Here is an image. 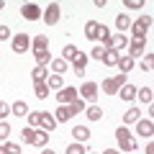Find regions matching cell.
Instances as JSON below:
<instances>
[{
  "label": "cell",
  "instance_id": "cell-1",
  "mask_svg": "<svg viewBox=\"0 0 154 154\" xmlns=\"http://www.w3.org/2000/svg\"><path fill=\"white\" fill-rule=\"evenodd\" d=\"M116 141H118V146H121L123 152H136V139L128 134L126 126H121L118 131H116Z\"/></svg>",
  "mask_w": 154,
  "mask_h": 154
},
{
  "label": "cell",
  "instance_id": "cell-2",
  "mask_svg": "<svg viewBox=\"0 0 154 154\" xmlns=\"http://www.w3.org/2000/svg\"><path fill=\"white\" fill-rule=\"evenodd\" d=\"M126 85V75H116V77H108L103 80V93L105 95H118V90Z\"/></svg>",
  "mask_w": 154,
  "mask_h": 154
},
{
  "label": "cell",
  "instance_id": "cell-3",
  "mask_svg": "<svg viewBox=\"0 0 154 154\" xmlns=\"http://www.w3.org/2000/svg\"><path fill=\"white\" fill-rule=\"evenodd\" d=\"M11 46L16 54H23V51L31 49V36L28 33H16V36H11Z\"/></svg>",
  "mask_w": 154,
  "mask_h": 154
},
{
  "label": "cell",
  "instance_id": "cell-4",
  "mask_svg": "<svg viewBox=\"0 0 154 154\" xmlns=\"http://www.w3.org/2000/svg\"><path fill=\"white\" fill-rule=\"evenodd\" d=\"M152 28V16H144L139 21L131 23V31H134V38H146V31Z\"/></svg>",
  "mask_w": 154,
  "mask_h": 154
},
{
  "label": "cell",
  "instance_id": "cell-5",
  "mask_svg": "<svg viewBox=\"0 0 154 154\" xmlns=\"http://www.w3.org/2000/svg\"><path fill=\"white\" fill-rule=\"evenodd\" d=\"M103 49H105V51H121V49H128V38H126V33H116V36H110L108 41H105Z\"/></svg>",
  "mask_w": 154,
  "mask_h": 154
},
{
  "label": "cell",
  "instance_id": "cell-6",
  "mask_svg": "<svg viewBox=\"0 0 154 154\" xmlns=\"http://www.w3.org/2000/svg\"><path fill=\"white\" fill-rule=\"evenodd\" d=\"M77 98H80V95H77V88H62L59 93H57V103L59 105H72Z\"/></svg>",
  "mask_w": 154,
  "mask_h": 154
},
{
  "label": "cell",
  "instance_id": "cell-7",
  "mask_svg": "<svg viewBox=\"0 0 154 154\" xmlns=\"http://www.w3.org/2000/svg\"><path fill=\"white\" fill-rule=\"evenodd\" d=\"M59 16H62L59 3H49V8L44 11V23L46 26H54V23H59Z\"/></svg>",
  "mask_w": 154,
  "mask_h": 154
},
{
  "label": "cell",
  "instance_id": "cell-8",
  "mask_svg": "<svg viewBox=\"0 0 154 154\" xmlns=\"http://www.w3.org/2000/svg\"><path fill=\"white\" fill-rule=\"evenodd\" d=\"M21 16L26 18V21H38V18H41V8H38L36 3H26V5L21 8Z\"/></svg>",
  "mask_w": 154,
  "mask_h": 154
},
{
  "label": "cell",
  "instance_id": "cell-9",
  "mask_svg": "<svg viewBox=\"0 0 154 154\" xmlns=\"http://www.w3.org/2000/svg\"><path fill=\"white\" fill-rule=\"evenodd\" d=\"M98 93H100V88L95 82H85L82 88L77 90V95H82L85 100H95V98H98Z\"/></svg>",
  "mask_w": 154,
  "mask_h": 154
},
{
  "label": "cell",
  "instance_id": "cell-10",
  "mask_svg": "<svg viewBox=\"0 0 154 154\" xmlns=\"http://www.w3.org/2000/svg\"><path fill=\"white\" fill-rule=\"evenodd\" d=\"M136 134H139V136H144V139H152L154 136V123L149 121V118H146V121L139 118V121H136Z\"/></svg>",
  "mask_w": 154,
  "mask_h": 154
},
{
  "label": "cell",
  "instance_id": "cell-11",
  "mask_svg": "<svg viewBox=\"0 0 154 154\" xmlns=\"http://www.w3.org/2000/svg\"><path fill=\"white\" fill-rule=\"evenodd\" d=\"M144 46H146V38H134V41H128V57H141L144 54Z\"/></svg>",
  "mask_w": 154,
  "mask_h": 154
},
{
  "label": "cell",
  "instance_id": "cell-12",
  "mask_svg": "<svg viewBox=\"0 0 154 154\" xmlns=\"http://www.w3.org/2000/svg\"><path fill=\"white\" fill-rule=\"evenodd\" d=\"M31 51H49V38L46 36H33L31 38Z\"/></svg>",
  "mask_w": 154,
  "mask_h": 154
},
{
  "label": "cell",
  "instance_id": "cell-13",
  "mask_svg": "<svg viewBox=\"0 0 154 154\" xmlns=\"http://www.w3.org/2000/svg\"><path fill=\"white\" fill-rule=\"evenodd\" d=\"M72 116H75V113H72L69 105H59V110H57V116H54V121H57V123H67Z\"/></svg>",
  "mask_w": 154,
  "mask_h": 154
},
{
  "label": "cell",
  "instance_id": "cell-14",
  "mask_svg": "<svg viewBox=\"0 0 154 154\" xmlns=\"http://www.w3.org/2000/svg\"><path fill=\"white\" fill-rule=\"evenodd\" d=\"M98 33H100V23L98 21H88V23H85V36H88L90 41H95Z\"/></svg>",
  "mask_w": 154,
  "mask_h": 154
},
{
  "label": "cell",
  "instance_id": "cell-15",
  "mask_svg": "<svg viewBox=\"0 0 154 154\" xmlns=\"http://www.w3.org/2000/svg\"><path fill=\"white\" fill-rule=\"evenodd\" d=\"M72 136L77 139V144H85L90 139V128H85V126H75L72 128Z\"/></svg>",
  "mask_w": 154,
  "mask_h": 154
},
{
  "label": "cell",
  "instance_id": "cell-16",
  "mask_svg": "<svg viewBox=\"0 0 154 154\" xmlns=\"http://www.w3.org/2000/svg\"><path fill=\"white\" fill-rule=\"evenodd\" d=\"M118 69H121V75L131 72V69H134V59H131L128 54H121V57H118Z\"/></svg>",
  "mask_w": 154,
  "mask_h": 154
},
{
  "label": "cell",
  "instance_id": "cell-17",
  "mask_svg": "<svg viewBox=\"0 0 154 154\" xmlns=\"http://www.w3.org/2000/svg\"><path fill=\"white\" fill-rule=\"evenodd\" d=\"M77 57H80V49H77L75 44H67L64 51H62V59H64V62H75Z\"/></svg>",
  "mask_w": 154,
  "mask_h": 154
},
{
  "label": "cell",
  "instance_id": "cell-18",
  "mask_svg": "<svg viewBox=\"0 0 154 154\" xmlns=\"http://www.w3.org/2000/svg\"><path fill=\"white\" fill-rule=\"evenodd\" d=\"M85 67H88V54H80L75 62H72V69H75V75H80V77H82Z\"/></svg>",
  "mask_w": 154,
  "mask_h": 154
},
{
  "label": "cell",
  "instance_id": "cell-19",
  "mask_svg": "<svg viewBox=\"0 0 154 154\" xmlns=\"http://www.w3.org/2000/svg\"><path fill=\"white\" fill-rule=\"evenodd\" d=\"M11 113L18 116V118H21V116H28V105H26V100H16V103L11 105Z\"/></svg>",
  "mask_w": 154,
  "mask_h": 154
},
{
  "label": "cell",
  "instance_id": "cell-20",
  "mask_svg": "<svg viewBox=\"0 0 154 154\" xmlns=\"http://www.w3.org/2000/svg\"><path fill=\"white\" fill-rule=\"evenodd\" d=\"M41 128H44V131H54V128H57L54 116H49V113H44V110H41Z\"/></svg>",
  "mask_w": 154,
  "mask_h": 154
},
{
  "label": "cell",
  "instance_id": "cell-21",
  "mask_svg": "<svg viewBox=\"0 0 154 154\" xmlns=\"http://www.w3.org/2000/svg\"><path fill=\"white\" fill-rule=\"evenodd\" d=\"M67 69H69V64L64 59H51V75H64Z\"/></svg>",
  "mask_w": 154,
  "mask_h": 154
},
{
  "label": "cell",
  "instance_id": "cell-22",
  "mask_svg": "<svg viewBox=\"0 0 154 154\" xmlns=\"http://www.w3.org/2000/svg\"><path fill=\"white\" fill-rule=\"evenodd\" d=\"M31 77H33V82H46V77H49V72H46V67H33V72H31Z\"/></svg>",
  "mask_w": 154,
  "mask_h": 154
},
{
  "label": "cell",
  "instance_id": "cell-23",
  "mask_svg": "<svg viewBox=\"0 0 154 154\" xmlns=\"http://www.w3.org/2000/svg\"><path fill=\"white\" fill-rule=\"evenodd\" d=\"M116 28H118V31H128V28H131V18H128L126 13L116 16Z\"/></svg>",
  "mask_w": 154,
  "mask_h": 154
},
{
  "label": "cell",
  "instance_id": "cell-24",
  "mask_svg": "<svg viewBox=\"0 0 154 154\" xmlns=\"http://www.w3.org/2000/svg\"><path fill=\"white\" fill-rule=\"evenodd\" d=\"M33 95H36L38 100H44L46 95H49V85L46 82H33Z\"/></svg>",
  "mask_w": 154,
  "mask_h": 154
},
{
  "label": "cell",
  "instance_id": "cell-25",
  "mask_svg": "<svg viewBox=\"0 0 154 154\" xmlns=\"http://www.w3.org/2000/svg\"><path fill=\"white\" fill-rule=\"evenodd\" d=\"M118 95H121V98L123 100H134V98H136V88H134V85H123V88L121 90H118Z\"/></svg>",
  "mask_w": 154,
  "mask_h": 154
},
{
  "label": "cell",
  "instance_id": "cell-26",
  "mask_svg": "<svg viewBox=\"0 0 154 154\" xmlns=\"http://www.w3.org/2000/svg\"><path fill=\"white\" fill-rule=\"evenodd\" d=\"M46 144H49V131H36V139H33V146H44L46 149Z\"/></svg>",
  "mask_w": 154,
  "mask_h": 154
},
{
  "label": "cell",
  "instance_id": "cell-27",
  "mask_svg": "<svg viewBox=\"0 0 154 154\" xmlns=\"http://www.w3.org/2000/svg\"><path fill=\"white\" fill-rule=\"evenodd\" d=\"M139 116H141V110H139V108H128L126 113H123V123H136Z\"/></svg>",
  "mask_w": 154,
  "mask_h": 154
},
{
  "label": "cell",
  "instance_id": "cell-28",
  "mask_svg": "<svg viewBox=\"0 0 154 154\" xmlns=\"http://www.w3.org/2000/svg\"><path fill=\"white\" fill-rule=\"evenodd\" d=\"M46 85H49V90H62V75H49Z\"/></svg>",
  "mask_w": 154,
  "mask_h": 154
},
{
  "label": "cell",
  "instance_id": "cell-29",
  "mask_svg": "<svg viewBox=\"0 0 154 154\" xmlns=\"http://www.w3.org/2000/svg\"><path fill=\"white\" fill-rule=\"evenodd\" d=\"M21 139H23V144H33V139H36V131H33L31 126L21 128Z\"/></svg>",
  "mask_w": 154,
  "mask_h": 154
},
{
  "label": "cell",
  "instance_id": "cell-30",
  "mask_svg": "<svg viewBox=\"0 0 154 154\" xmlns=\"http://www.w3.org/2000/svg\"><path fill=\"white\" fill-rule=\"evenodd\" d=\"M85 116H88L90 121H100V118H103V110H100L98 105H90V108L85 110Z\"/></svg>",
  "mask_w": 154,
  "mask_h": 154
},
{
  "label": "cell",
  "instance_id": "cell-31",
  "mask_svg": "<svg viewBox=\"0 0 154 154\" xmlns=\"http://www.w3.org/2000/svg\"><path fill=\"white\" fill-rule=\"evenodd\" d=\"M118 57H121V51H105V57H103V64H108V67L118 64Z\"/></svg>",
  "mask_w": 154,
  "mask_h": 154
},
{
  "label": "cell",
  "instance_id": "cell-32",
  "mask_svg": "<svg viewBox=\"0 0 154 154\" xmlns=\"http://www.w3.org/2000/svg\"><path fill=\"white\" fill-rule=\"evenodd\" d=\"M33 57H36V64H38V67H44V64H49V62H51V54H49V51H36Z\"/></svg>",
  "mask_w": 154,
  "mask_h": 154
},
{
  "label": "cell",
  "instance_id": "cell-33",
  "mask_svg": "<svg viewBox=\"0 0 154 154\" xmlns=\"http://www.w3.org/2000/svg\"><path fill=\"white\" fill-rule=\"evenodd\" d=\"M136 98L141 100V103H152V88H141V90H136Z\"/></svg>",
  "mask_w": 154,
  "mask_h": 154
},
{
  "label": "cell",
  "instance_id": "cell-34",
  "mask_svg": "<svg viewBox=\"0 0 154 154\" xmlns=\"http://www.w3.org/2000/svg\"><path fill=\"white\" fill-rule=\"evenodd\" d=\"M11 136V123L8 121H0V141H5Z\"/></svg>",
  "mask_w": 154,
  "mask_h": 154
},
{
  "label": "cell",
  "instance_id": "cell-35",
  "mask_svg": "<svg viewBox=\"0 0 154 154\" xmlns=\"http://www.w3.org/2000/svg\"><path fill=\"white\" fill-rule=\"evenodd\" d=\"M141 69H146V72H152V69H154V54H144Z\"/></svg>",
  "mask_w": 154,
  "mask_h": 154
},
{
  "label": "cell",
  "instance_id": "cell-36",
  "mask_svg": "<svg viewBox=\"0 0 154 154\" xmlns=\"http://www.w3.org/2000/svg\"><path fill=\"white\" fill-rule=\"evenodd\" d=\"M67 154H88V152H85L82 144H69V146H67Z\"/></svg>",
  "mask_w": 154,
  "mask_h": 154
},
{
  "label": "cell",
  "instance_id": "cell-37",
  "mask_svg": "<svg viewBox=\"0 0 154 154\" xmlns=\"http://www.w3.org/2000/svg\"><path fill=\"white\" fill-rule=\"evenodd\" d=\"M28 123H31V128L41 126V110H38V113H28Z\"/></svg>",
  "mask_w": 154,
  "mask_h": 154
},
{
  "label": "cell",
  "instance_id": "cell-38",
  "mask_svg": "<svg viewBox=\"0 0 154 154\" xmlns=\"http://www.w3.org/2000/svg\"><path fill=\"white\" fill-rule=\"evenodd\" d=\"M69 108H72V113H75V116H77V113H85V105H82V100H80V98H77Z\"/></svg>",
  "mask_w": 154,
  "mask_h": 154
},
{
  "label": "cell",
  "instance_id": "cell-39",
  "mask_svg": "<svg viewBox=\"0 0 154 154\" xmlns=\"http://www.w3.org/2000/svg\"><path fill=\"white\" fill-rule=\"evenodd\" d=\"M110 36H113V33L108 31V26H103V23H100V33H98V38H103V44H105V41H108Z\"/></svg>",
  "mask_w": 154,
  "mask_h": 154
},
{
  "label": "cell",
  "instance_id": "cell-40",
  "mask_svg": "<svg viewBox=\"0 0 154 154\" xmlns=\"http://www.w3.org/2000/svg\"><path fill=\"white\" fill-rule=\"evenodd\" d=\"M90 57H93V59H98V62H103V57H105V49H103V46H95Z\"/></svg>",
  "mask_w": 154,
  "mask_h": 154
},
{
  "label": "cell",
  "instance_id": "cell-41",
  "mask_svg": "<svg viewBox=\"0 0 154 154\" xmlns=\"http://www.w3.org/2000/svg\"><path fill=\"white\" fill-rule=\"evenodd\" d=\"M123 5H126V8H131V11H136V8H144V0H126Z\"/></svg>",
  "mask_w": 154,
  "mask_h": 154
},
{
  "label": "cell",
  "instance_id": "cell-42",
  "mask_svg": "<svg viewBox=\"0 0 154 154\" xmlns=\"http://www.w3.org/2000/svg\"><path fill=\"white\" fill-rule=\"evenodd\" d=\"M8 113H11V105L0 100V121H5V116H8Z\"/></svg>",
  "mask_w": 154,
  "mask_h": 154
},
{
  "label": "cell",
  "instance_id": "cell-43",
  "mask_svg": "<svg viewBox=\"0 0 154 154\" xmlns=\"http://www.w3.org/2000/svg\"><path fill=\"white\" fill-rule=\"evenodd\" d=\"M3 146H5L8 154H21V146H18V144H3Z\"/></svg>",
  "mask_w": 154,
  "mask_h": 154
},
{
  "label": "cell",
  "instance_id": "cell-44",
  "mask_svg": "<svg viewBox=\"0 0 154 154\" xmlns=\"http://www.w3.org/2000/svg\"><path fill=\"white\" fill-rule=\"evenodd\" d=\"M5 38H11V28H8V26H0V41H5Z\"/></svg>",
  "mask_w": 154,
  "mask_h": 154
},
{
  "label": "cell",
  "instance_id": "cell-45",
  "mask_svg": "<svg viewBox=\"0 0 154 154\" xmlns=\"http://www.w3.org/2000/svg\"><path fill=\"white\" fill-rule=\"evenodd\" d=\"M144 154H154V144H146V149H144Z\"/></svg>",
  "mask_w": 154,
  "mask_h": 154
},
{
  "label": "cell",
  "instance_id": "cell-46",
  "mask_svg": "<svg viewBox=\"0 0 154 154\" xmlns=\"http://www.w3.org/2000/svg\"><path fill=\"white\" fill-rule=\"evenodd\" d=\"M103 154H121V152H118V149H105Z\"/></svg>",
  "mask_w": 154,
  "mask_h": 154
},
{
  "label": "cell",
  "instance_id": "cell-47",
  "mask_svg": "<svg viewBox=\"0 0 154 154\" xmlns=\"http://www.w3.org/2000/svg\"><path fill=\"white\" fill-rule=\"evenodd\" d=\"M41 154H57V152H54V149H44V152H41Z\"/></svg>",
  "mask_w": 154,
  "mask_h": 154
},
{
  "label": "cell",
  "instance_id": "cell-48",
  "mask_svg": "<svg viewBox=\"0 0 154 154\" xmlns=\"http://www.w3.org/2000/svg\"><path fill=\"white\" fill-rule=\"evenodd\" d=\"M0 154H8V152H5V146H0Z\"/></svg>",
  "mask_w": 154,
  "mask_h": 154
},
{
  "label": "cell",
  "instance_id": "cell-49",
  "mask_svg": "<svg viewBox=\"0 0 154 154\" xmlns=\"http://www.w3.org/2000/svg\"><path fill=\"white\" fill-rule=\"evenodd\" d=\"M3 8H5V3H3V0H0V11H3Z\"/></svg>",
  "mask_w": 154,
  "mask_h": 154
}]
</instances>
